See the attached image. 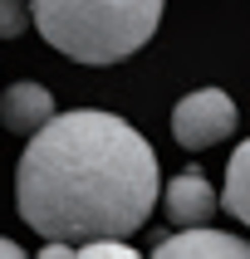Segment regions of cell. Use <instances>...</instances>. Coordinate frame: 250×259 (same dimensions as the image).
I'll return each mask as SVG.
<instances>
[{"mask_svg": "<svg viewBox=\"0 0 250 259\" xmlns=\"http://www.w3.org/2000/svg\"><path fill=\"white\" fill-rule=\"evenodd\" d=\"M226 210H231L240 225H250V137L231 152V166H226Z\"/></svg>", "mask_w": 250, "mask_h": 259, "instance_id": "cell-7", "label": "cell"}, {"mask_svg": "<svg viewBox=\"0 0 250 259\" xmlns=\"http://www.w3.org/2000/svg\"><path fill=\"white\" fill-rule=\"evenodd\" d=\"M167 0H29L34 29L74 64H123L157 34Z\"/></svg>", "mask_w": 250, "mask_h": 259, "instance_id": "cell-2", "label": "cell"}, {"mask_svg": "<svg viewBox=\"0 0 250 259\" xmlns=\"http://www.w3.org/2000/svg\"><path fill=\"white\" fill-rule=\"evenodd\" d=\"M79 254H84V259H108V254H113V259H132L137 249H132L123 235H108V240H84Z\"/></svg>", "mask_w": 250, "mask_h": 259, "instance_id": "cell-8", "label": "cell"}, {"mask_svg": "<svg viewBox=\"0 0 250 259\" xmlns=\"http://www.w3.org/2000/svg\"><path fill=\"white\" fill-rule=\"evenodd\" d=\"M221 196L211 191V181H206L201 171H182L176 181H167V191H162V210H167V220H172L176 230H187V225H211V215L221 210Z\"/></svg>", "mask_w": 250, "mask_h": 259, "instance_id": "cell-4", "label": "cell"}, {"mask_svg": "<svg viewBox=\"0 0 250 259\" xmlns=\"http://www.w3.org/2000/svg\"><path fill=\"white\" fill-rule=\"evenodd\" d=\"M54 117V93L44 83H10L5 88V98H0V122L15 132V137H34Z\"/></svg>", "mask_w": 250, "mask_h": 259, "instance_id": "cell-6", "label": "cell"}, {"mask_svg": "<svg viewBox=\"0 0 250 259\" xmlns=\"http://www.w3.org/2000/svg\"><path fill=\"white\" fill-rule=\"evenodd\" d=\"M157 254L162 259H182V254L187 259H226V254L250 259V240L226 235V230H216V225H187V230H176L172 240H162Z\"/></svg>", "mask_w": 250, "mask_h": 259, "instance_id": "cell-5", "label": "cell"}, {"mask_svg": "<svg viewBox=\"0 0 250 259\" xmlns=\"http://www.w3.org/2000/svg\"><path fill=\"white\" fill-rule=\"evenodd\" d=\"M162 196L157 152L142 132L98 108L54 113L15 171V210L44 240H108L142 230Z\"/></svg>", "mask_w": 250, "mask_h": 259, "instance_id": "cell-1", "label": "cell"}, {"mask_svg": "<svg viewBox=\"0 0 250 259\" xmlns=\"http://www.w3.org/2000/svg\"><path fill=\"white\" fill-rule=\"evenodd\" d=\"M235 122H240V113H235L231 93H221V88H196L172 108V137L176 147H191V152L226 142Z\"/></svg>", "mask_w": 250, "mask_h": 259, "instance_id": "cell-3", "label": "cell"}, {"mask_svg": "<svg viewBox=\"0 0 250 259\" xmlns=\"http://www.w3.org/2000/svg\"><path fill=\"white\" fill-rule=\"evenodd\" d=\"M0 34L15 39V34H25V0H0Z\"/></svg>", "mask_w": 250, "mask_h": 259, "instance_id": "cell-9", "label": "cell"}]
</instances>
